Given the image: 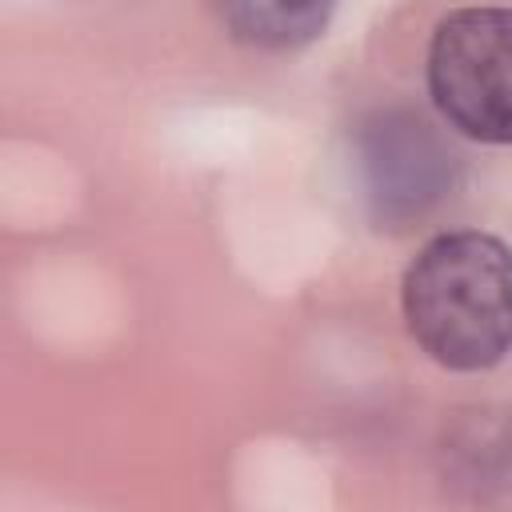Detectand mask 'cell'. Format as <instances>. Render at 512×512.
Here are the masks:
<instances>
[{
  "label": "cell",
  "mask_w": 512,
  "mask_h": 512,
  "mask_svg": "<svg viewBox=\"0 0 512 512\" xmlns=\"http://www.w3.org/2000/svg\"><path fill=\"white\" fill-rule=\"evenodd\" d=\"M412 340L452 372H480L512 352V248L488 232H444L404 272Z\"/></svg>",
  "instance_id": "cell-1"
},
{
  "label": "cell",
  "mask_w": 512,
  "mask_h": 512,
  "mask_svg": "<svg viewBox=\"0 0 512 512\" xmlns=\"http://www.w3.org/2000/svg\"><path fill=\"white\" fill-rule=\"evenodd\" d=\"M440 116L472 140L512 144V8H460L428 48Z\"/></svg>",
  "instance_id": "cell-2"
},
{
  "label": "cell",
  "mask_w": 512,
  "mask_h": 512,
  "mask_svg": "<svg viewBox=\"0 0 512 512\" xmlns=\"http://www.w3.org/2000/svg\"><path fill=\"white\" fill-rule=\"evenodd\" d=\"M364 196L380 228L424 220L452 188L456 160L436 128L412 112H380L360 128Z\"/></svg>",
  "instance_id": "cell-3"
},
{
  "label": "cell",
  "mask_w": 512,
  "mask_h": 512,
  "mask_svg": "<svg viewBox=\"0 0 512 512\" xmlns=\"http://www.w3.org/2000/svg\"><path fill=\"white\" fill-rule=\"evenodd\" d=\"M216 8L240 44L288 52L324 32L336 0H216Z\"/></svg>",
  "instance_id": "cell-4"
}]
</instances>
